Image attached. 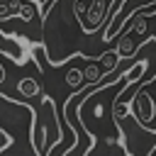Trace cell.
Masks as SVG:
<instances>
[{"mask_svg":"<svg viewBox=\"0 0 156 156\" xmlns=\"http://www.w3.org/2000/svg\"><path fill=\"white\" fill-rule=\"evenodd\" d=\"M34 107L29 102L10 100L0 93V132L7 134V144L0 146V156H10V151L34 149L32 127H34Z\"/></svg>","mask_w":156,"mask_h":156,"instance_id":"obj_1","label":"cell"},{"mask_svg":"<svg viewBox=\"0 0 156 156\" xmlns=\"http://www.w3.org/2000/svg\"><path fill=\"white\" fill-rule=\"evenodd\" d=\"M63 139V132H61V124H58V117H56V110H54V100L51 98H44L41 100V112L34 115V127H32V141H34V149L39 156H49V146H56L61 144Z\"/></svg>","mask_w":156,"mask_h":156,"instance_id":"obj_2","label":"cell"},{"mask_svg":"<svg viewBox=\"0 0 156 156\" xmlns=\"http://www.w3.org/2000/svg\"><path fill=\"white\" fill-rule=\"evenodd\" d=\"M76 17L85 34L100 29L112 17V0H76Z\"/></svg>","mask_w":156,"mask_h":156,"instance_id":"obj_3","label":"cell"},{"mask_svg":"<svg viewBox=\"0 0 156 156\" xmlns=\"http://www.w3.org/2000/svg\"><path fill=\"white\" fill-rule=\"evenodd\" d=\"M129 107H132L134 117H139L141 122H149V119H154V115H156V105H154L151 95H146L144 90H136V93H134V98L129 100Z\"/></svg>","mask_w":156,"mask_h":156,"instance_id":"obj_4","label":"cell"},{"mask_svg":"<svg viewBox=\"0 0 156 156\" xmlns=\"http://www.w3.org/2000/svg\"><path fill=\"white\" fill-rule=\"evenodd\" d=\"M17 90L24 95V98H37L41 93V85L37 78H20L17 80Z\"/></svg>","mask_w":156,"mask_h":156,"instance_id":"obj_5","label":"cell"},{"mask_svg":"<svg viewBox=\"0 0 156 156\" xmlns=\"http://www.w3.org/2000/svg\"><path fill=\"white\" fill-rule=\"evenodd\" d=\"M98 63H100V68H102V71H105V76H107V73H112V71L117 68L119 56H117V51H105V54H100V56H98Z\"/></svg>","mask_w":156,"mask_h":156,"instance_id":"obj_6","label":"cell"},{"mask_svg":"<svg viewBox=\"0 0 156 156\" xmlns=\"http://www.w3.org/2000/svg\"><path fill=\"white\" fill-rule=\"evenodd\" d=\"M66 85L73 88V90H83V85H85L83 68H68L66 71Z\"/></svg>","mask_w":156,"mask_h":156,"instance_id":"obj_7","label":"cell"},{"mask_svg":"<svg viewBox=\"0 0 156 156\" xmlns=\"http://www.w3.org/2000/svg\"><path fill=\"white\" fill-rule=\"evenodd\" d=\"M83 76H85V83H88V85H98V83L105 78V71H102L98 63H88V66L83 68Z\"/></svg>","mask_w":156,"mask_h":156,"instance_id":"obj_8","label":"cell"},{"mask_svg":"<svg viewBox=\"0 0 156 156\" xmlns=\"http://www.w3.org/2000/svg\"><path fill=\"white\" fill-rule=\"evenodd\" d=\"M0 83H5V68L0 66Z\"/></svg>","mask_w":156,"mask_h":156,"instance_id":"obj_9","label":"cell"}]
</instances>
